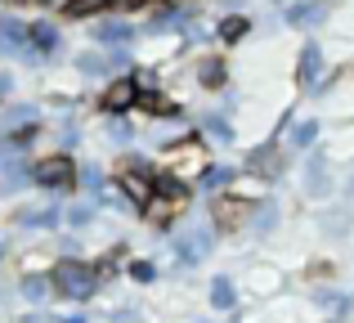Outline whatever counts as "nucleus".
Returning a JSON list of instances; mask_svg holds the SVG:
<instances>
[{
	"instance_id": "28",
	"label": "nucleus",
	"mask_w": 354,
	"mask_h": 323,
	"mask_svg": "<svg viewBox=\"0 0 354 323\" xmlns=\"http://www.w3.org/2000/svg\"><path fill=\"white\" fill-rule=\"evenodd\" d=\"M130 77L139 81V95H144V90H162V77H157V68H130Z\"/></svg>"
},
{
	"instance_id": "8",
	"label": "nucleus",
	"mask_w": 354,
	"mask_h": 323,
	"mask_svg": "<svg viewBox=\"0 0 354 323\" xmlns=\"http://www.w3.org/2000/svg\"><path fill=\"white\" fill-rule=\"evenodd\" d=\"M59 27L50 23V18H32L27 23V50H23V59L27 63H41V59H50V54H59Z\"/></svg>"
},
{
	"instance_id": "22",
	"label": "nucleus",
	"mask_w": 354,
	"mask_h": 323,
	"mask_svg": "<svg viewBox=\"0 0 354 323\" xmlns=\"http://www.w3.org/2000/svg\"><path fill=\"white\" fill-rule=\"evenodd\" d=\"M175 211H180V202H175V198H162V193H157V198L148 202L139 216H144L148 225H157V229H171V225H175Z\"/></svg>"
},
{
	"instance_id": "9",
	"label": "nucleus",
	"mask_w": 354,
	"mask_h": 323,
	"mask_svg": "<svg viewBox=\"0 0 354 323\" xmlns=\"http://www.w3.org/2000/svg\"><path fill=\"white\" fill-rule=\"evenodd\" d=\"M117 189L126 193L130 211H144L148 202L157 198V189H153V171H135V166H121V171H117Z\"/></svg>"
},
{
	"instance_id": "20",
	"label": "nucleus",
	"mask_w": 354,
	"mask_h": 323,
	"mask_svg": "<svg viewBox=\"0 0 354 323\" xmlns=\"http://www.w3.org/2000/svg\"><path fill=\"white\" fill-rule=\"evenodd\" d=\"M247 225H251V234H256V238H269L278 229V202L274 198H260L256 207H251V220H247Z\"/></svg>"
},
{
	"instance_id": "38",
	"label": "nucleus",
	"mask_w": 354,
	"mask_h": 323,
	"mask_svg": "<svg viewBox=\"0 0 354 323\" xmlns=\"http://www.w3.org/2000/svg\"><path fill=\"white\" fill-rule=\"evenodd\" d=\"M346 193H350V198H354V171H350V180H346Z\"/></svg>"
},
{
	"instance_id": "23",
	"label": "nucleus",
	"mask_w": 354,
	"mask_h": 323,
	"mask_svg": "<svg viewBox=\"0 0 354 323\" xmlns=\"http://www.w3.org/2000/svg\"><path fill=\"white\" fill-rule=\"evenodd\" d=\"M113 5H117V0H68V5H59V9L77 23V18H104Z\"/></svg>"
},
{
	"instance_id": "18",
	"label": "nucleus",
	"mask_w": 354,
	"mask_h": 323,
	"mask_svg": "<svg viewBox=\"0 0 354 323\" xmlns=\"http://www.w3.org/2000/svg\"><path fill=\"white\" fill-rule=\"evenodd\" d=\"M251 36V18L247 14H225L216 18V41L220 45H242Z\"/></svg>"
},
{
	"instance_id": "37",
	"label": "nucleus",
	"mask_w": 354,
	"mask_h": 323,
	"mask_svg": "<svg viewBox=\"0 0 354 323\" xmlns=\"http://www.w3.org/2000/svg\"><path fill=\"white\" fill-rule=\"evenodd\" d=\"M23 5H59V0H23Z\"/></svg>"
},
{
	"instance_id": "40",
	"label": "nucleus",
	"mask_w": 354,
	"mask_h": 323,
	"mask_svg": "<svg viewBox=\"0 0 354 323\" xmlns=\"http://www.w3.org/2000/svg\"><path fill=\"white\" fill-rule=\"evenodd\" d=\"M0 18H5V14H0Z\"/></svg>"
},
{
	"instance_id": "6",
	"label": "nucleus",
	"mask_w": 354,
	"mask_h": 323,
	"mask_svg": "<svg viewBox=\"0 0 354 323\" xmlns=\"http://www.w3.org/2000/svg\"><path fill=\"white\" fill-rule=\"evenodd\" d=\"M251 207H256V202L238 198V193H220V198H211V225H216V234L242 229L251 220Z\"/></svg>"
},
{
	"instance_id": "36",
	"label": "nucleus",
	"mask_w": 354,
	"mask_h": 323,
	"mask_svg": "<svg viewBox=\"0 0 354 323\" xmlns=\"http://www.w3.org/2000/svg\"><path fill=\"white\" fill-rule=\"evenodd\" d=\"M59 323H86V315H63Z\"/></svg>"
},
{
	"instance_id": "1",
	"label": "nucleus",
	"mask_w": 354,
	"mask_h": 323,
	"mask_svg": "<svg viewBox=\"0 0 354 323\" xmlns=\"http://www.w3.org/2000/svg\"><path fill=\"white\" fill-rule=\"evenodd\" d=\"M50 279H54V297L86 306V301H95L99 279H104V274H99L90 261H81V256H63V261L50 270Z\"/></svg>"
},
{
	"instance_id": "35",
	"label": "nucleus",
	"mask_w": 354,
	"mask_h": 323,
	"mask_svg": "<svg viewBox=\"0 0 354 323\" xmlns=\"http://www.w3.org/2000/svg\"><path fill=\"white\" fill-rule=\"evenodd\" d=\"M121 9H139V5H153V0H117Z\"/></svg>"
},
{
	"instance_id": "5",
	"label": "nucleus",
	"mask_w": 354,
	"mask_h": 323,
	"mask_svg": "<svg viewBox=\"0 0 354 323\" xmlns=\"http://www.w3.org/2000/svg\"><path fill=\"white\" fill-rule=\"evenodd\" d=\"M135 36H139L135 23L121 18V14H104V18H95V27H90V41H95L99 50H130Z\"/></svg>"
},
{
	"instance_id": "32",
	"label": "nucleus",
	"mask_w": 354,
	"mask_h": 323,
	"mask_svg": "<svg viewBox=\"0 0 354 323\" xmlns=\"http://www.w3.org/2000/svg\"><path fill=\"white\" fill-rule=\"evenodd\" d=\"M314 306H328V310H341V306H346V301H341V297H337V292H332V288H323L319 297H314Z\"/></svg>"
},
{
	"instance_id": "24",
	"label": "nucleus",
	"mask_w": 354,
	"mask_h": 323,
	"mask_svg": "<svg viewBox=\"0 0 354 323\" xmlns=\"http://www.w3.org/2000/svg\"><path fill=\"white\" fill-rule=\"evenodd\" d=\"M202 140L234 144V126H229V117L225 113H207V117H202Z\"/></svg>"
},
{
	"instance_id": "26",
	"label": "nucleus",
	"mask_w": 354,
	"mask_h": 323,
	"mask_svg": "<svg viewBox=\"0 0 354 323\" xmlns=\"http://www.w3.org/2000/svg\"><path fill=\"white\" fill-rule=\"evenodd\" d=\"M77 184L90 193V198H99V189L108 184V180H104V166H95V162H86V166H81V162H77Z\"/></svg>"
},
{
	"instance_id": "17",
	"label": "nucleus",
	"mask_w": 354,
	"mask_h": 323,
	"mask_svg": "<svg viewBox=\"0 0 354 323\" xmlns=\"http://www.w3.org/2000/svg\"><path fill=\"white\" fill-rule=\"evenodd\" d=\"M23 126H41V108L36 104H9L5 113H0V135H14V131H23Z\"/></svg>"
},
{
	"instance_id": "10",
	"label": "nucleus",
	"mask_w": 354,
	"mask_h": 323,
	"mask_svg": "<svg viewBox=\"0 0 354 323\" xmlns=\"http://www.w3.org/2000/svg\"><path fill=\"white\" fill-rule=\"evenodd\" d=\"M323 45L319 41H305L301 45V59H296V86L301 90H319V77H323Z\"/></svg>"
},
{
	"instance_id": "13",
	"label": "nucleus",
	"mask_w": 354,
	"mask_h": 323,
	"mask_svg": "<svg viewBox=\"0 0 354 323\" xmlns=\"http://www.w3.org/2000/svg\"><path fill=\"white\" fill-rule=\"evenodd\" d=\"M193 81H198L202 90H211V95H220V90L229 86V63L216 59V54H207V59H198V68H193Z\"/></svg>"
},
{
	"instance_id": "3",
	"label": "nucleus",
	"mask_w": 354,
	"mask_h": 323,
	"mask_svg": "<svg viewBox=\"0 0 354 323\" xmlns=\"http://www.w3.org/2000/svg\"><path fill=\"white\" fill-rule=\"evenodd\" d=\"M211 247H216V225H184L171 238V256H175L180 270H198L211 256Z\"/></svg>"
},
{
	"instance_id": "15",
	"label": "nucleus",
	"mask_w": 354,
	"mask_h": 323,
	"mask_svg": "<svg viewBox=\"0 0 354 323\" xmlns=\"http://www.w3.org/2000/svg\"><path fill=\"white\" fill-rule=\"evenodd\" d=\"M234 180H238V171H234V166L216 162V166H202V175H198V189L207 193V198H220V193H229V189H234Z\"/></svg>"
},
{
	"instance_id": "11",
	"label": "nucleus",
	"mask_w": 354,
	"mask_h": 323,
	"mask_svg": "<svg viewBox=\"0 0 354 323\" xmlns=\"http://www.w3.org/2000/svg\"><path fill=\"white\" fill-rule=\"evenodd\" d=\"M328 14H332V0H296V5H283L287 27H319V23H328Z\"/></svg>"
},
{
	"instance_id": "19",
	"label": "nucleus",
	"mask_w": 354,
	"mask_h": 323,
	"mask_svg": "<svg viewBox=\"0 0 354 323\" xmlns=\"http://www.w3.org/2000/svg\"><path fill=\"white\" fill-rule=\"evenodd\" d=\"M207 301H211V310H216V315H229V310L238 306L234 279H229V274H216V279H211V288H207Z\"/></svg>"
},
{
	"instance_id": "29",
	"label": "nucleus",
	"mask_w": 354,
	"mask_h": 323,
	"mask_svg": "<svg viewBox=\"0 0 354 323\" xmlns=\"http://www.w3.org/2000/svg\"><path fill=\"white\" fill-rule=\"evenodd\" d=\"M126 270H130V279H135V283H153L157 279V265L153 261H130Z\"/></svg>"
},
{
	"instance_id": "27",
	"label": "nucleus",
	"mask_w": 354,
	"mask_h": 323,
	"mask_svg": "<svg viewBox=\"0 0 354 323\" xmlns=\"http://www.w3.org/2000/svg\"><path fill=\"white\" fill-rule=\"evenodd\" d=\"M287 135H292L287 144H292L296 153H301V149H314V140H319V122H301V126H292Z\"/></svg>"
},
{
	"instance_id": "2",
	"label": "nucleus",
	"mask_w": 354,
	"mask_h": 323,
	"mask_svg": "<svg viewBox=\"0 0 354 323\" xmlns=\"http://www.w3.org/2000/svg\"><path fill=\"white\" fill-rule=\"evenodd\" d=\"M32 184L45 193H68L77 189V158L63 149L45 153V158H32Z\"/></svg>"
},
{
	"instance_id": "4",
	"label": "nucleus",
	"mask_w": 354,
	"mask_h": 323,
	"mask_svg": "<svg viewBox=\"0 0 354 323\" xmlns=\"http://www.w3.org/2000/svg\"><path fill=\"white\" fill-rule=\"evenodd\" d=\"M139 104V81L130 77V72H121L104 86V95H99V113L104 117H130Z\"/></svg>"
},
{
	"instance_id": "7",
	"label": "nucleus",
	"mask_w": 354,
	"mask_h": 323,
	"mask_svg": "<svg viewBox=\"0 0 354 323\" xmlns=\"http://www.w3.org/2000/svg\"><path fill=\"white\" fill-rule=\"evenodd\" d=\"M247 171H251V180L274 184L278 175L287 171V149H278V140H269V144H260V149H251V153H247Z\"/></svg>"
},
{
	"instance_id": "34",
	"label": "nucleus",
	"mask_w": 354,
	"mask_h": 323,
	"mask_svg": "<svg viewBox=\"0 0 354 323\" xmlns=\"http://www.w3.org/2000/svg\"><path fill=\"white\" fill-rule=\"evenodd\" d=\"M14 95V72H0V104Z\"/></svg>"
},
{
	"instance_id": "14",
	"label": "nucleus",
	"mask_w": 354,
	"mask_h": 323,
	"mask_svg": "<svg viewBox=\"0 0 354 323\" xmlns=\"http://www.w3.org/2000/svg\"><path fill=\"white\" fill-rule=\"evenodd\" d=\"M305 198H332V175H328V162H323V153H310V162H305Z\"/></svg>"
},
{
	"instance_id": "33",
	"label": "nucleus",
	"mask_w": 354,
	"mask_h": 323,
	"mask_svg": "<svg viewBox=\"0 0 354 323\" xmlns=\"http://www.w3.org/2000/svg\"><path fill=\"white\" fill-rule=\"evenodd\" d=\"M18 323H59V319H54V315H45V310H27V315L18 319Z\"/></svg>"
},
{
	"instance_id": "12",
	"label": "nucleus",
	"mask_w": 354,
	"mask_h": 323,
	"mask_svg": "<svg viewBox=\"0 0 354 323\" xmlns=\"http://www.w3.org/2000/svg\"><path fill=\"white\" fill-rule=\"evenodd\" d=\"M18 297L32 310H45L54 301V279L50 274H23V279H18Z\"/></svg>"
},
{
	"instance_id": "30",
	"label": "nucleus",
	"mask_w": 354,
	"mask_h": 323,
	"mask_svg": "<svg viewBox=\"0 0 354 323\" xmlns=\"http://www.w3.org/2000/svg\"><path fill=\"white\" fill-rule=\"evenodd\" d=\"M77 144H81V131H77V122H63V126H59V149L68 153V149H77Z\"/></svg>"
},
{
	"instance_id": "39",
	"label": "nucleus",
	"mask_w": 354,
	"mask_h": 323,
	"mask_svg": "<svg viewBox=\"0 0 354 323\" xmlns=\"http://www.w3.org/2000/svg\"><path fill=\"white\" fill-rule=\"evenodd\" d=\"M0 265H5V238H0Z\"/></svg>"
},
{
	"instance_id": "21",
	"label": "nucleus",
	"mask_w": 354,
	"mask_h": 323,
	"mask_svg": "<svg viewBox=\"0 0 354 323\" xmlns=\"http://www.w3.org/2000/svg\"><path fill=\"white\" fill-rule=\"evenodd\" d=\"M18 225H23V229H59L63 211L59 207H23V211H18Z\"/></svg>"
},
{
	"instance_id": "25",
	"label": "nucleus",
	"mask_w": 354,
	"mask_h": 323,
	"mask_svg": "<svg viewBox=\"0 0 354 323\" xmlns=\"http://www.w3.org/2000/svg\"><path fill=\"white\" fill-rule=\"evenodd\" d=\"M63 225L68 229H90L95 225V202H68V207H63Z\"/></svg>"
},
{
	"instance_id": "31",
	"label": "nucleus",
	"mask_w": 354,
	"mask_h": 323,
	"mask_svg": "<svg viewBox=\"0 0 354 323\" xmlns=\"http://www.w3.org/2000/svg\"><path fill=\"white\" fill-rule=\"evenodd\" d=\"M104 126H108V135H113L117 144H130V126H126V117H104Z\"/></svg>"
},
{
	"instance_id": "16",
	"label": "nucleus",
	"mask_w": 354,
	"mask_h": 323,
	"mask_svg": "<svg viewBox=\"0 0 354 323\" xmlns=\"http://www.w3.org/2000/svg\"><path fill=\"white\" fill-rule=\"evenodd\" d=\"M27 50V23H18V18H0V54L5 59H23Z\"/></svg>"
}]
</instances>
